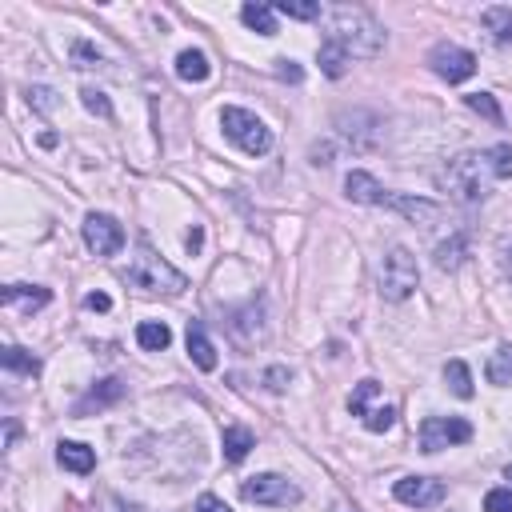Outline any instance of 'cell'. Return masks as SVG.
Instances as JSON below:
<instances>
[{"mask_svg":"<svg viewBox=\"0 0 512 512\" xmlns=\"http://www.w3.org/2000/svg\"><path fill=\"white\" fill-rule=\"evenodd\" d=\"M360 424H364L368 432H388V428L396 424V408H392V404H372V408L360 416Z\"/></svg>","mask_w":512,"mask_h":512,"instance_id":"obj_32","label":"cell"},{"mask_svg":"<svg viewBox=\"0 0 512 512\" xmlns=\"http://www.w3.org/2000/svg\"><path fill=\"white\" fill-rule=\"evenodd\" d=\"M272 8L288 20H316L320 16V0H276Z\"/></svg>","mask_w":512,"mask_h":512,"instance_id":"obj_30","label":"cell"},{"mask_svg":"<svg viewBox=\"0 0 512 512\" xmlns=\"http://www.w3.org/2000/svg\"><path fill=\"white\" fill-rule=\"evenodd\" d=\"M80 96H84V108H88V112H96V116H104V120L112 116V104H108V96H104V92H96V88H84Z\"/></svg>","mask_w":512,"mask_h":512,"instance_id":"obj_35","label":"cell"},{"mask_svg":"<svg viewBox=\"0 0 512 512\" xmlns=\"http://www.w3.org/2000/svg\"><path fill=\"white\" fill-rule=\"evenodd\" d=\"M208 72H212V64H208V56H204L200 48H184V52L176 56V76H180V80H188V84H204Z\"/></svg>","mask_w":512,"mask_h":512,"instance_id":"obj_20","label":"cell"},{"mask_svg":"<svg viewBox=\"0 0 512 512\" xmlns=\"http://www.w3.org/2000/svg\"><path fill=\"white\" fill-rule=\"evenodd\" d=\"M484 160H488V168H492L496 180H512V144H492V148H484Z\"/></svg>","mask_w":512,"mask_h":512,"instance_id":"obj_29","label":"cell"},{"mask_svg":"<svg viewBox=\"0 0 512 512\" xmlns=\"http://www.w3.org/2000/svg\"><path fill=\"white\" fill-rule=\"evenodd\" d=\"M444 380H448V388H452L460 400H472V372H468L464 360H448V364H444Z\"/></svg>","mask_w":512,"mask_h":512,"instance_id":"obj_27","label":"cell"},{"mask_svg":"<svg viewBox=\"0 0 512 512\" xmlns=\"http://www.w3.org/2000/svg\"><path fill=\"white\" fill-rule=\"evenodd\" d=\"M188 356H192V364L200 372H212L216 368V348H212V340H208V332H204L200 320H188Z\"/></svg>","mask_w":512,"mask_h":512,"instance_id":"obj_17","label":"cell"},{"mask_svg":"<svg viewBox=\"0 0 512 512\" xmlns=\"http://www.w3.org/2000/svg\"><path fill=\"white\" fill-rule=\"evenodd\" d=\"M196 512H232V508H228V504H224L220 496H212V492H204V496L196 500Z\"/></svg>","mask_w":512,"mask_h":512,"instance_id":"obj_39","label":"cell"},{"mask_svg":"<svg viewBox=\"0 0 512 512\" xmlns=\"http://www.w3.org/2000/svg\"><path fill=\"white\" fill-rule=\"evenodd\" d=\"M428 68H432L440 80H448V84H464V80L476 72V56H472L468 48L452 44V40H440V44H432V52H428Z\"/></svg>","mask_w":512,"mask_h":512,"instance_id":"obj_9","label":"cell"},{"mask_svg":"<svg viewBox=\"0 0 512 512\" xmlns=\"http://www.w3.org/2000/svg\"><path fill=\"white\" fill-rule=\"evenodd\" d=\"M504 476H508V480H512V464H508V468H504Z\"/></svg>","mask_w":512,"mask_h":512,"instance_id":"obj_42","label":"cell"},{"mask_svg":"<svg viewBox=\"0 0 512 512\" xmlns=\"http://www.w3.org/2000/svg\"><path fill=\"white\" fill-rule=\"evenodd\" d=\"M416 284H420L416 256H412L408 248H400V244L388 248L384 260H380V272H376V288H380V296L392 300V304H400V300H408V296L416 292Z\"/></svg>","mask_w":512,"mask_h":512,"instance_id":"obj_5","label":"cell"},{"mask_svg":"<svg viewBox=\"0 0 512 512\" xmlns=\"http://www.w3.org/2000/svg\"><path fill=\"white\" fill-rule=\"evenodd\" d=\"M328 156H332V152H328V148H320V144H316V148H312V164H332V160H328Z\"/></svg>","mask_w":512,"mask_h":512,"instance_id":"obj_41","label":"cell"},{"mask_svg":"<svg viewBox=\"0 0 512 512\" xmlns=\"http://www.w3.org/2000/svg\"><path fill=\"white\" fill-rule=\"evenodd\" d=\"M228 328H232V336H236L240 344L260 340V336H264V300H248L240 312H232Z\"/></svg>","mask_w":512,"mask_h":512,"instance_id":"obj_13","label":"cell"},{"mask_svg":"<svg viewBox=\"0 0 512 512\" xmlns=\"http://www.w3.org/2000/svg\"><path fill=\"white\" fill-rule=\"evenodd\" d=\"M84 244H88V252H96V256H116V252L124 248V228H120V220L108 216V212H88V216H84Z\"/></svg>","mask_w":512,"mask_h":512,"instance_id":"obj_10","label":"cell"},{"mask_svg":"<svg viewBox=\"0 0 512 512\" xmlns=\"http://www.w3.org/2000/svg\"><path fill=\"white\" fill-rule=\"evenodd\" d=\"M28 104H32L36 112H52V108H56V92L44 88V84H36V88H28Z\"/></svg>","mask_w":512,"mask_h":512,"instance_id":"obj_34","label":"cell"},{"mask_svg":"<svg viewBox=\"0 0 512 512\" xmlns=\"http://www.w3.org/2000/svg\"><path fill=\"white\" fill-rule=\"evenodd\" d=\"M484 376H488V384H512V344H500V348L492 352Z\"/></svg>","mask_w":512,"mask_h":512,"instance_id":"obj_26","label":"cell"},{"mask_svg":"<svg viewBox=\"0 0 512 512\" xmlns=\"http://www.w3.org/2000/svg\"><path fill=\"white\" fill-rule=\"evenodd\" d=\"M492 180H496V176H492L484 152H460V156H452V160L436 172V184H440L452 200H460V204H480V200L488 196V184H492Z\"/></svg>","mask_w":512,"mask_h":512,"instance_id":"obj_3","label":"cell"},{"mask_svg":"<svg viewBox=\"0 0 512 512\" xmlns=\"http://www.w3.org/2000/svg\"><path fill=\"white\" fill-rule=\"evenodd\" d=\"M0 360H4L8 372H24V376H36V372H40V360H36L28 348H20V344H4Z\"/></svg>","mask_w":512,"mask_h":512,"instance_id":"obj_25","label":"cell"},{"mask_svg":"<svg viewBox=\"0 0 512 512\" xmlns=\"http://www.w3.org/2000/svg\"><path fill=\"white\" fill-rule=\"evenodd\" d=\"M284 384H288V368H284V364H272V368L264 372V388H268V392H284Z\"/></svg>","mask_w":512,"mask_h":512,"instance_id":"obj_37","label":"cell"},{"mask_svg":"<svg viewBox=\"0 0 512 512\" xmlns=\"http://www.w3.org/2000/svg\"><path fill=\"white\" fill-rule=\"evenodd\" d=\"M472 440V424L460 420V416H424L420 420V452H440V448H452V444H464Z\"/></svg>","mask_w":512,"mask_h":512,"instance_id":"obj_8","label":"cell"},{"mask_svg":"<svg viewBox=\"0 0 512 512\" xmlns=\"http://www.w3.org/2000/svg\"><path fill=\"white\" fill-rule=\"evenodd\" d=\"M376 396H380V380H360L356 388H352V396H348V408H352V416H364L372 404H376Z\"/></svg>","mask_w":512,"mask_h":512,"instance_id":"obj_28","label":"cell"},{"mask_svg":"<svg viewBox=\"0 0 512 512\" xmlns=\"http://www.w3.org/2000/svg\"><path fill=\"white\" fill-rule=\"evenodd\" d=\"M484 512H512V488H492L484 496Z\"/></svg>","mask_w":512,"mask_h":512,"instance_id":"obj_36","label":"cell"},{"mask_svg":"<svg viewBox=\"0 0 512 512\" xmlns=\"http://www.w3.org/2000/svg\"><path fill=\"white\" fill-rule=\"evenodd\" d=\"M56 460H60V468H68L76 476H88L96 468V452L88 444H80V440H60L56 444Z\"/></svg>","mask_w":512,"mask_h":512,"instance_id":"obj_15","label":"cell"},{"mask_svg":"<svg viewBox=\"0 0 512 512\" xmlns=\"http://www.w3.org/2000/svg\"><path fill=\"white\" fill-rule=\"evenodd\" d=\"M464 104H468L472 112H480L484 120H492L496 128L504 124V112H500V104H496V96H492V92H472V96H464Z\"/></svg>","mask_w":512,"mask_h":512,"instance_id":"obj_31","label":"cell"},{"mask_svg":"<svg viewBox=\"0 0 512 512\" xmlns=\"http://www.w3.org/2000/svg\"><path fill=\"white\" fill-rule=\"evenodd\" d=\"M84 308H92V312H108L112 300H108L104 292H88V296H84Z\"/></svg>","mask_w":512,"mask_h":512,"instance_id":"obj_40","label":"cell"},{"mask_svg":"<svg viewBox=\"0 0 512 512\" xmlns=\"http://www.w3.org/2000/svg\"><path fill=\"white\" fill-rule=\"evenodd\" d=\"M324 40H336L356 60V56H376L384 48V28L360 4H332L328 8V36Z\"/></svg>","mask_w":512,"mask_h":512,"instance_id":"obj_2","label":"cell"},{"mask_svg":"<svg viewBox=\"0 0 512 512\" xmlns=\"http://www.w3.org/2000/svg\"><path fill=\"white\" fill-rule=\"evenodd\" d=\"M316 64H320V72L324 76H332V80H340L344 72H348V64H352V56L336 44V40H320V48H316Z\"/></svg>","mask_w":512,"mask_h":512,"instance_id":"obj_19","label":"cell"},{"mask_svg":"<svg viewBox=\"0 0 512 512\" xmlns=\"http://www.w3.org/2000/svg\"><path fill=\"white\" fill-rule=\"evenodd\" d=\"M344 192H348V200H356V204L392 208V212H400L404 220H412V224H420V228H428V224L440 216V204H436V200L392 192V188H384V184H380L372 172H364V168H352V172L344 176Z\"/></svg>","mask_w":512,"mask_h":512,"instance_id":"obj_1","label":"cell"},{"mask_svg":"<svg viewBox=\"0 0 512 512\" xmlns=\"http://www.w3.org/2000/svg\"><path fill=\"white\" fill-rule=\"evenodd\" d=\"M124 396V384L116 380V376H108V380H100V384H92L80 400H76V416H88L92 408H108V404H116Z\"/></svg>","mask_w":512,"mask_h":512,"instance_id":"obj_14","label":"cell"},{"mask_svg":"<svg viewBox=\"0 0 512 512\" xmlns=\"http://www.w3.org/2000/svg\"><path fill=\"white\" fill-rule=\"evenodd\" d=\"M480 24L492 32L496 44H512V8L508 4H492L480 12Z\"/></svg>","mask_w":512,"mask_h":512,"instance_id":"obj_22","label":"cell"},{"mask_svg":"<svg viewBox=\"0 0 512 512\" xmlns=\"http://www.w3.org/2000/svg\"><path fill=\"white\" fill-rule=\"evenodd\" d=\"M336 128H340V136H344L352 148H360V152L372 148L376 136H380V120H376L372 112H360V108H356V112H340V116H336Z\"/></svg>","mask_w":512,"mask_h":512,"instance_id":"obj_12","label":"cell"},{"mask_svg":"<svg viewBox=\"0 0 512 512\" xmlns=\"http://www.w3.org/2000/svg\"><path fill=\"white\" fill-rule=\"evenodd\" d=\"M464 252H468V240H464V232L448 236L444 244H436V268H440V272H456V268L464 264Z\"/></svg>","mask_w":512,"mask_h":512,"instance_id":"obj_23","label":"cell"},{"mask_svg":"<svg viewBox=\"0 0 512 512\" xmlns=\"http://www.w3.org/2000/svg\"><path fill=\"white\" fill-rule=\"evenodd\" d=\"M72 64H76V68H96V64H100V52H96L88 40H76V44H72Z\"/></svg>","mask_w":512,"mask_h":512,"instance_id":"obj_33","label":"cell"},{"mask_svg":"<svg viewBox=\"0 0 512 512\" xmlns=\"http://www.w3.org/2000/svg\"><path fill=\"white\" fill-rule=\"evenodd\" d=\"M48 300H52V292H48V288H40V284H8V288H4V304H8V308L40 312Z\"/></svg>","mask_w":512,"mask_h":512,"instance_id":"obj_16","label":"cell"},{"mask_svg":"<svg viewBox=\"0 0 512 512\" xmlns=\"http://www.w3.org/2000/svg\"><path fill=\"white\" fill-rule=\"evenodd\" d=\"M508 276H512V256H508Z\"/></svg>","mask_w":512,"mask_h":512,"instance_id":"obj_43","label":"cell"},{"mask_svg":"<svg viewBox=\"0 0 512 512\" xmlns=\"http://www.w3.org/2000/svg\"><path fill=\"white\" fill-rule=\"evenodd\" d=\"M240 20H244V28L260 32V36H276V8H272V4L252 0V4L240 8Z\"/></svg>","mask_w":512,"mask_h":512,"instance_id":"obj_21","label":"cell"},{"mask_svg":"<svg viewBox=\"0 0 512 512\" xmlns=\"http://www.w3.org/2000/svg\"><path fill=\"white\" fill-rule=\"evenodd\" d=\"M220 444H224V460H228V464H240V460L256 448V436H252V428H244V424H228L224 436H220Z\"/></svg>","mask_w":512,"mask_h":512,"instance_id":"obj_18","label":"cell"},{"mask_svg":"<svg viewBox=\"0 0 512 512\" xmlns=\"http://www.w3.org/2000/svg\"><path fill=\"white\" fill-rule=\"evenodd\" d=\"M272 64H276V76H280V80H292V84H296V80L304 76V72L296 68V60H288V56H280V60H272Z\"/></svg>","mask_w":512,"mask_h":512,"instance_id":"obj_38","label":"cell"},{"mask_svg":"<svg viewBox=\"0 0 512 512\" xmlns=\"http://www.w3.org/2000/svg\"><path fill=\"white\" fill-rule=\"evenodd\" d=\"M392 496H396L400 504H408V508H436V504H444L448 488H444V480H436V476H400V480L392 484Z\"/></svg>","mask_w":512,"mask_h":512,"instance_id":"obj_11","label":"cell"},{"mask_svg":"<svg viewBox=\"0 0 512 512\" xmlns=\"http://www.w3.org/2000/svg\"><path fill=\"white\" fill-rule=\"evenodd\" d=\"M128 284L140 288V292H148V296H180L188 288V280L164 256H156L144 236L136 240V256L128 264Z\"/></svg>","mask_w":512,"mask_h":512,"instance_id":"obj_4","label":"cell"},{"mask_svg":"<svg viewBox=\"0 0 512 512\" xmlns=\"http://www.w3.org/2000/svg\"><path fill=\"white\" fill-rule=\"evenodd\" d=\"M220 128H224V136H228L240 152H248V156H264V152L272 148V128H268L256 112H248V108L228 104V108L220 112Z\"/></svg>","mask_w":512,"mask_h":512,"instance_id":"obj_6","label":"cell"},{"mask_svg":"<svg viewBox=\"0 0 512 512\" xmlns=\"http://www.w3.org/2000/svg\"><path fill=\"white\" fill-rule=\"evenodd\" d=\"M136 344H140L144 352H164V348L172 344V332H168L164 320H144V324L136 328Z\"/></svg>","mask_w":512,"mask_h":512,"instance_id":"obj_24","label":"cell"},{"mask_svg":"<svg viewBox=\"0 0 512 512\" xmlns=\"http://www.w3.org/2000/svg\"><path fill=\"white\" fill-rule=\"evenodd\" d=\"M240 496H244L248 504L288 508V504L300 500V488H296L288 476H280V472H260V476H248V480L240 484Z\"/></svg>","mask_w":512,"mask_h":512,"instance_id":"obj_7","label":"cell"}]
</instances>
